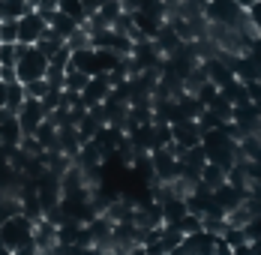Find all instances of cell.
Here are the masks:
<instances>
[{
  "instance_id": "obj_10",
  "label": "cell",
  "mask_w": 261,
  "mask_h": 255,
  "mask_svg": "<svg viewBox=\"0 0 261 255\" xmlns=\"http://www.w3.org/2000/svg\"><path fill=\"white\" fill-rule=\"evenodd\" d=\"M210 192H213L216 204H219V207L228 213V210H234L237 204L246 198V192H249V189H243V186H234V183H228V180H225V183H219V186H216V189H210Z\"/></svg>"
},
{
  "instance_id": "obj_20",
  "label": "cell",
  "mask_w": 261,
  "mask_h": 255,
  "mask_svg": "<svg viewBox=\"0 0 261 255\" xmlns=\"http://www.w3.org/2000/svg\"><path fill=\"white\" fill-rule=\"evenodd\" d=\"M57 9H60V12H66L75 24H84V21H87V12H84L81 0H57Z\"/></svg>"
},
{
  "instance_id": "obj_6",
  "label": "cell",
  "mask_w": 261,
  "mask_h": 255,
  "mask_svg": "<svg viewBox=\"0 0 261 255\" xmlns=\"http://www.w3.org/2000/svg\"><path fill=\"white\" fill-rule=\"evenodd\" d=\"M36 198H39V207H42V216H45L54 204H57V198H60V177L51 174L48 168L36 177Z\"/></svg>"
},
{
  "instance_id": "obj_23",
  "label": "cell",
  "mask_w": 261,
  "mask_h": 255,
  "mask_svg": "<svg viewBox=\"0 0 261 255\" xmlns=\"http://www.w3.org/2000/svg\"><path fill=\"white\" fill-rule=\"evenodd\" d=\"M96 51V66H99V72H108L123 54H117V51H111V48H93Z\"/></svg>"
},
{
  "instance_id": "obj_18",
  "label": "cell",
  "mask_w": 261,
  "mask_h": 255,
  "mask_svg": "<svg viewBox=\"0 0 261 255\" xmlns=\"http://www.w3.org/2000/svg\"><path fill=\"white\" fill-rule=\"evenodd\" d=\"M33 45H36V48L42 51L45 57H51L54 51H57V48H60V45H63V36H60V33L54 30V27H45V30L39 33V39H36Z\"/></svg>"
},
{
  "instance_id": "obj_26",
  "label": "cell",
  "mask_w": 261,
  "mask_h": 255,
  "mask_svg": "<svg viewBox=\"0 0 261 255\" xmlns=\"http://www.w3.org/2000/svg\"><path fill=\"white\" fill-rule=\"evenodd\" d=\"M18 207H21L18 201H0V222H3V219H6L9 213H15Z\"/></svg>"
},
{
  "instance_id": "obj_8",
  "label": "cell",
  "mask_w": 261,
  "mask_h": 255,
  "mask_svg": "<svg viewBox=\"0 0 261 255\" xmlns=\"http://www.w3.org/2000/svg\"><path fill=\"white\" fill-rule=\"evenodd\" d=\"M231 120L243 135H258V102H240L231 105Z\"/></svg>"
},
{
  "instance_id": "obj_15",
  "label": "cell",
  "mask_w": 261,
  "mask_h": 255,
  "mask_svg": "<svg viewBox=\"0 0 261 255\" xmlns=\"http://www.w3.org/2000/svg\"><path fill=\"white\" fill-rule=\"evenodd\" d=\"M132 12V24L138 27L144 36H153L156 33V27L165 21V18H159V15H150V12H144V9H129Z\"/></svg>"
},
{
  "instance_id": "obj_2",
  "label": "cell",
  "mask_w": 261,
  "mask_h": 255,
  "mask_svg": "<svg viewBox=\"0 0 261 255\" xmlns=\"http://www.w3.org/2000/svg\"><path fill=\"white\" fill-rule=\"evenodd\" d=\"M204 18L207 21H219V24L240 27L249 36H258V27L249 21L246 6L240 0H204Z\"/></svg>"
},
{
  "instance_id": "obj_28",
  "label": "cell",
  "mask_w": 261,
  "mask_h": 255,
  "mask_svg": "<svg viewBox=\"0 0 261 255\" xmlns=\"http://www.w3.org/2000/svg\"><path fill=\"white\" fill-rule=\"evenodd\" d=\"M3 99H6V81L0 78V105H3Z\"/></svg>"
},
{
  "instance_id": "obj_17",
  "label": "cell",
  "mask_w": 261,
  "mask_h": 255,
  "mask_svg": "<svg viewBox=\"0 0 261 255\" xmlns=\"http://www.w3.org/2000/svg\"><path fill=\"white\" fill-rule=\"evenodd\" d=\"M33 6L27 0H0V21H18Z\"/></svg>"
},
{
  "instance_id": "obj_14",
  "label": "cell",
  "mask_w": 261,
  "mask_h": 255,
  "mask_svg": "<svg viewBox=\"0 0 261 255\" xmlns=\"http://www.w3.org/2000/svg\"><path fill=\"white\" fill-rule=\"evenodd\" d=\"M198 183L204 186V189H216L219 183H225V168L222 165H216V162H204L201 165V174H198Z\"/></svg>"
},
{
  "instance_id": "obj_4",
  "label": "cell",
  "mask_w": 261,
  "mask_h": 255,
  "mask_svg": "<svg viewBox=\"0 0 261 255\" xmlns=\"http://www.w3.org/2000/svg\"><path fill=\"white\" fill-rule=\"evenodd\" d=\"M45 66H48V57L36 48V45H21L18 42V54H15L12 69H15V78L21 84L24 81H33V78H42L45 75Z\"/></svg>"
},
{
  "instance_id": "obj_9",
  "label": "cell",
  "mask_w": 261,
  "mask_h": 255,
  "mask_svg": "<svg viewBox=\"0 0 261 255\" xmlns=\"http://www.w3.org/2000/svg\"><path fill=\"white\" fill-rule=\"evenodd\" d=\"M108 90H111V81L105 72H96V75L87 78V84L81 87V102L90 108V105H96V102H102L108 96Z\"/></svg>"
},
{
  "instance_id": "obj_21",
  "label": "cell",
  "mask_w": 261,
  "mask_h": 255,
  "mask_svg": "<svg viewBox=\"0 0 261 255\" xmlns=\"http://www.w3.org/2000/svg\"><path fill=\"white\" fill-rule=\"evenodd\" d=\"M171 228L180 231V234H192V231H201V216H198V213H189V210H186L180 219H174V222H171Z\"/></svg>"
},
{
  "instance_id": "obj_1",
  "label": "cell",
  "mask_w": 261,
  "mask_h": 255,
  "mask_svg": "<svg viewBox=\"0 0 261 255\" xmlns=\"http://www.w3.org/2000/svg\"><path fill=\"white\" fill-rule=\"evenodd\" d=\"M33 228H36V222L30 216H24L21 210L9 213L0 222V243H3V249L6 252H33L36 249L33 246Z\"/></svg>"
},
{
  "instance_id": "obj_29",
  "label": "cell",
  "mask_w": 261,
  "mask_h": 255,
  "mask_svg": "<svg viewBox=\"0 0 261 255\" xmlns=\"http://www.w3.org/2000/svg\"><path fill=\"white\" fill-rule=\"evenodd\" d=\"M174 3H177V0H165V6H168V9H171V6H174Z\"/></svg>"
},
{
  "instance_id": "obj_5",
  "label": "cell",
  "mask_w": 261,
  "mask_h": 255,
  "mask_svg": "<svg viewBox=\"0 0 261 255\" xmlns=\"http://www.w3.org/2000/svg\"><path fill=\"white\" fill-rule=\"evenodd\" d=\"M45 27H48L45 24V18H42L36 9H30V12H24V15L15 21V42H21V45H33Z\"/></svg>"
},
{
  "instance_id": "obj_3",
  "label": "cell",
  "mask_w": 261,
  "mask_h": 255,
  "mask_svg": "<svg viewBox=\"0 0 261 255\" xmlns=\"http://www.w3.org/2000/svg\"><path fill=\"white\" fill-rule=\"evenodd\" d=\"M201 147H204V156H207L210 162H216V165H222L225 171L234 165L237 159H243L240 156V147H237V141L231 135H225L222 129H204L201 132Z\"/></svg>"
},
{
  "instance_id": "obj_7",
  "label": "cell",
  "mask_w": 261,
  "mask_h": 255,
  "mask_svg": "<svg viewBox=\"0 0 261 255\" xmlns=\"http://www.w3.org/2000/svg\"><path fill=\"white\" fill-rule=\"evenodd\" d=\"M171 141L177 147H195V144H201V129L195 123V117H177V120H171Z\"/></svg>"
},
{
  "instance_id": "obj_24",
  "label": "cell",
  "mask_w": 261,
  "mask_h": 255,
  "mask_svg": "<svg viewBox=\"0 0 261 255\" xmlns=\"http://www.w3.org/2000/svg\"><path fill=\"white\" fill-rule=\"evenodd\" d=\"M0 42H15V21H0Z\"/></svg>"
},
{
  "instance_id": "obj_19",
  "label": "cell",
  "mask_w": 261,
  "mask_h": 255,
  "mask_svg": "<svg viewBox=\"0 0 261 255\" xmlns=\"http://www.w3.org/2000/svg\"><path fill=\"white\" fill-rule=\"evenodd\" d=\"M219 93H222L225 99L231 102V105H240V102H249V90H246V84H243L240 78H231L228 84H222V87H219Z\"/></svg>"
},
{
  "instance_id": "obj_25",
  "label": "cell",
  "mask_w": 261,
  "mask_h": 255,
  "mask_svg": "<svg viewBox=\"0 0 261 255\" xmlns=\"http://www.w3.org/2000/svg\"><path fill=\"white\" fill-rule=\"evenodd\" d=\"M36 12H48V9H57V0H27Z\"/></svg>"
},
{
  "instance_id": "obj_16",
  "label": "cell",
  "mask_w": 261,
  "mask_h": 255,
  "mask_svg": "<svg viewBox=\"0 0 261 255\" xmlns=\"http://www.w3.org/2000/svg\"><path fill=\"white\" fill-rule=\"evenodd\" d=\"M24 96H27V93H24V84H21L18 78L6 81V99H3V108L15 114V111L21 108V102H24Z\"/></svg>"
},
{
  "instance_id": "obj_27",
  "label": "cell",
  "mask_w": 261,
  "mask_h": 255,
  "mask_svg": "<svg viewBox=\"0 0 261 255\" xmlns=\"http://www.w3.org/2000/svg\"><path fill=\"white\" fill-rule=\"evenodd\" d=\"M102 0H81V6H84V12L90 15V12H96V6H99Z\"/></svg>"
},
{
  "instance_id": "obj_12",
  "label": "cell",
  "mask_w": 261,
  "mask_h": 255,
  "mask_svg": "<svg viewBox=\"0 0 261 255\" xmlns=\"http://www.w3.org/2000/svg\"><path fill=\"white\" fill-rule=\"evenodd\" d=\"M66 66L81 69L84 75H96L99 66H96V51H93V45H84V48L69 51V63H66Z\"/></svg>"
},
{
  "instance_id": "obj_22",
  "label": "cell",
  "mask_w": 261,
  "mask_h": 255,
  "mask_svg": "<svg viewBox=\"0 0 261 255\" xmlns=\"http://www.w3.org/2000/svg\"><path fill=\"white\" fill-rule=\"evenodd\" d=\"M204 108H210V111H213V114H216L219 120H231V102L225 99V96H222L219 90H216V96H213V99H210L207 105H204Z\"/></svg>"
},
{
  "instance_id": "obj_13",
  "label": "cell",
  "mask_w": 261,
  "mask_h": 255,
  "mask_svg": "<svg viewBox=\"0 0 261 255\" xmlns=\"http://www.w3.org/2000/svg\"><path fill=\"white\" fill-rule=\"evenodd\" d=\"M150 39H153V45L159 48V54H162V57H165L168 51L174 48L177 42H180V36H177V30L171 27V21H162V24L156 27V33H153Z\"/></svg>"
},
{
  "instance_id": "obj_11",
  "label": "cell",
  "mask_w": 261,
  "mask_h": 255,
  "mask_svg": "<svg viewBox=\"0 0 261 255\" xmlns=\"http://www.w3.org/2000/svg\"><path fill=\"white\" fill-rule=\"evenodd\" d=\"M201 66H204V75H207V81H213L216 87H222V84H228V81L234 78L231 66H228L219 54H210V57H204V60H201Z\"/></svg>"
}]
</instances>
